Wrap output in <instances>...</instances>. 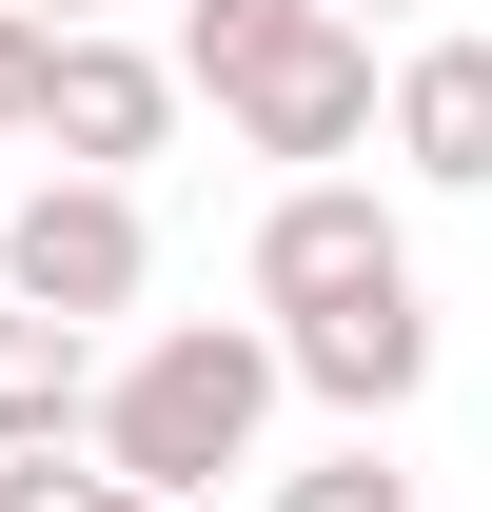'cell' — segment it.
<instances>
[{"label": "cell", "mask_w": 492, "mask_h": 512, "mask_svg": "<svg viewBox=\"0 0 492 512\" xmlns=\"http://www.w3.org/2000/svg\"><path fill=\"white\" fill-rule=\"evenodd\" d=\"M374 138H394L433 197H492V40H453V20H433L414 60L374 79Z\"/></svg>", "instance_id": "cell-7"}, {"label": "cell", "mask_w": 492, "mask_h": 512, "mask_svg": "<svg viewBox=\"0 0 492 512\" xmlns=\"http://www.w3.org/2000/svg\"><path fill=\"white\" fill-rule=\"evenodd\" d=\"M276 394H335L355 434H394V414L433 394V296H414V276H374V296L276 316Z\"/></svg>", "instance_id": "cell-6"}, {"label": "cell", "mask_w": 492, "mask_h": 512, "mask_svg": "<svg viewBox=\"0 0 492 512\" xmlns=\"http://www.w3.org/2000/svg\"><path fill=\"white\" fill-rule=\"evenodd\" d=\"M178 79L296 178H335L374 138V20H335V0H178Z\"/></svg>", "instance_id": "cell-2"}, {"label": "cell", "mask_w": 492, "mask_h": 512, "mask_svg": "<svg viewBox=\"0 0 492 512\" xmlns=\"http://www.w3.org/2000/svg\"><path fill=\"white\" fill-rule=\"evenodd\" d=\"M374 276H414V217H394L355 158L256 197V316H315V296H374Z\"/></svg>", "instance_id": "cell-5"}, {"label": "cell", "mask_w": 492, "mask_h": 512, "mask_svg": "<svg viewBox=\"0 0 492 512\" xmlns=\"http://www.w3.org/2000/svg\"><path fill=\"white\" fill-rule=\"evenodd\" d=\"M79 414H99V335L0 296V453H79Z\"/></svg>", "instance_id": "cell-8"}, {"label": "cell", "mask_w": 492, "mask_h": 512, "mask_svg": "<svg viewBox=\"0 0 492 512\" xmlns=\"http://www.w3.org/2000/svg\"><path fill=\"white\" fill-rule=\"evenodd\" d=\"M256 512H414V473H394V434H335V453H296Z\"/></svg>", "instance_id": "cell-9"}, {"label": "cell", "mask_w": 492, "mask_h": 512, "mask_svg": "<svg viewBox=\"0 0 492 512\" xmlns=\"http://www.w3.org/2000/svg\"><path fill=\"white\" fill-rule=\"evenodd\" d=\"M20 138H40L60 178H138V158L178 138V60H158V40H119V20H60V40H40Z\"/></svg>", "instance_id": "cell-4"}, {"label": "cell", "mask_w": 492, "mask_h": 512, "mask_svg": "<svg viewBox=\"0 0 492 512\" xmlns=\"http://www.w3.org/2000/svg\"><path fill=\"white\" fill-rule=\"evenodd\" d=\"M20 20H99V0H20Z\"/></svg>", "instance_id": "cell-11"}, {"label": "cell", "mask_w": 492, "mask_h": 512, "mask_svg": "<svg viewBox=\"0 0 492 512\" xmlns=\"http://www.w3.org/2000/svg\"><path fill=\"white\" fill-rule=\"evenodd\" d=\"M0 512H158V493H119L99 453H0Z\"/></svg>", "instance_id": "cell-10"}, {"label": "cell", "mask_w": 492, "mask_h": 512, "mask_svg": "<svg viewBox=\"0 0 492 512\" xmlns=\"http://www.w3.org/2000/svg\"><path fill=\"white\" fill-rule=\"evenodd\" d=\"M335 20H414V0H335Z\"/></svg>", "instance_id": "cell-12"}, {"label": "cell", "mask_w": 492, "mask_h": 512, "mask_svg": "<svg viewBox=\"0 0 492 512\" xmlns=\"http://www.w3.org/2000/svg\"><path fill=\"white\" fill-rule=\"evenodd\" d=\"M138 276H158V217H138V178H40L0 197V296L20 316H138Z\"/></svg>", "instance_id": "cell-3"}, {"label": "cell", "mask_w": 492, "mask_h": 512, "mask_svg": "<svg viewBox=\"0 0 492 512\" xmlns=\"http://www.w3.org/2000/svg\"><path fill=\"white\" fill-rule=\"evenodd\" d=\"M256 434H276V335L256 316H178L138 355H99V414H79V453L119 493H158V512H197L217 473H256Z\"/></svg>", "instance_id": "cell-1"}, {"label": "cell", "mask_w": 492, "mask_h": 512, "mask_svg": "<svg viewBox=\"0 0 492 512\" xmlns=\"http://www.w3.org/2000/svg\"><path fill=\"white\" fill-rule=\"evenodd\" d=\"M0 138H20V119H0Z\"/></svg>", "instance_id": "cell-13"}]
</instances>
